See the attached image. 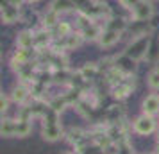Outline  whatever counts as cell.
I'll return each mask as SVG.
<instances>
[{"label":"cell","mask_w":159,"mask_h":154,"mask_svg":"<svg viewBox=\"0 0 159 154\" xmlns=\"http://www.w3.org/2000/svg\"><path fill=\"white\" fill-rule=\"evenodd\" d=\"M152 36L150 34H141V36H134L130 40L127 47L123 49V54L127 58L134 59V61H141V59H147V54H148V47H150Z\"/></svg>","instance_id":"cell-1"},{"label":"cell","mask_w":159,"mask_h":154,"mask_svg":"<svg viewBox=\"0 0 159 154\" xmlns=\"http://www.w3.org/2000/svg\"><path fill=\"white\" fill-rule=\"evenodd\" d=\"M125 6H129V15L132 22L138 23H148L150 18L154 16V4L147 0H138V2H123Z\"/></svg>","instance_id":"cell-2"},{"label":"cell","mask_w":159,"mask_h":154,"mask_svg":"<svg viewBox=\"0 0 159 154\" xmlns=\"http://www.w3.org/2000/svg\"><path fill=\"white\" fill-rule=\"evenodd\" d=\"M132 131L139 134V136H148L152 133L157 131V122L154 117H147V115H139V117L132 122Z\"/></svg>","instance_id":"cell-3"},{"label":"cell","mask_w":159,"mask_h":154,"mask_svg":"<svg viewBox=\"0 0 159 154\" xmlns=\"http://www.w3.org/2000/svg\"><path fill=\"white\" fill-rule=\"evenodd\" d=\"M22 4L20 2H2L0 6V18L4 23H15L22 16Z\"/></svg>","instance_id":"cell-4"},{"label":"cell","mask_w":159,"mask_h":154,"mask_svg":"<svg viewBox=\"0 0 159 154\" xmlns=\"http://www.w3.org/2000/svg\"><path fill=\"white\" fill-rule=\"evenodd\" d=\"M54 45V34L52 30H47V29H39V30H34V49L38 52H45L47 47Z\"/></svg>","instance_id":"cell-5"},{"label":"cell","mask_w":159,"mask_h":154,"mask_svg":"<svg viewBox=\"0 0 159 154\" xmlns=\"http://www.w3.org/2000/svg\"><path fill=\"white\" fill-rule=\"evenodd\" d=\"M113 63H115L116 70H118L120 73H123V75H132V73L136 72V68H138L136 61H134V59H130V58H127L123 52L118 56V58L113 59Z\"/></svg>","instance_id":"cell-6"},{"label":"cell","mask_w":159,"mask_h":154,"mask_svg":"<svg viewBox=\"0 0 159 154\" xmlns=\"http://www.w3.org/2000/svg\"><path fill=\"white\" fill-rule=\"evenodd\" d=\"M132 88H134V79H132V75H127L123 81H120L116 86H113V88H111V91H113L115 99L123 100L125 97H129L130 93H132Z\"/></svg>","instance_id":"cell-7"},{"label":"cell","mask_w":159,"mask_h":154,"mask_svg":"<svg viewBox=\"0 0 159 154\" xmlns=\"http://www.w3.org/2000/svg\"><path fill=\"white\" fill-rule=\"evenodd\" d=\"M11 100L15 104H18V106H23V104L27 102L30 99V95H32V91H30V88L27 86V84H23V82H18L15 88L11 90Z\"/></svg>","instance_id":"cell-8"},{"label":"cell","mask_w":159,"mask_h":154,"mask_svg":"<svg viewBox=\"0 0 159 154\" xmlns=\"http://www.w3.org/2000/svg\"><path fill=\"white\" fill-rule=\"evenodd\" d=\"M141 110H143V115L147 117H156L159 115V95L157 93H150L143 99L141 102Z\"/></svg>","instance_id":"cell-9"},{"label":"cell","mask_w":159,"mask_h":154,"mask_svg":"<svg viewBox=\"0 0 159 154\" xmlns=\"http://www.w3.org/2000/svg\"><path fill=\"white\" fill-rule=\"evenodd\" d=\"M104 22H106L104 29L115 30V32H120V34H123L125 30L129 29V20L123 18V16H111L107 20H104Z\"/></svg>","instance_id":"cell-10"},{"label":"cell","mask_w":159,"mask_h":154,"mask_svg":"<svg viewBox=\"0 0 159 154\" xmlns=\"http://www.w3.org/2000/svg\"><path fill=\"white\" fill-rule=\"evenodd\" d=\"M41 136L47 142H57V140L63 138V127H61V124L41 125Z\"/></svg>","instance_id":"cell-11"},{"label":"cell","mask_w":159,"mask_h":154,"mask_svg":"<svg viewBox=\"0 0 159 154\" xmlns=\"http://www.w3.org/2000/svg\"><path fill=\"white\" fill-rule=\"evenodd\" d=\"M16 47L22 49V50L34 49V30L23 29L22 32H18V36H16Z\"/></svg>","instance_id":"cell-12"},{"label":"cell","mask_w":159,"mask_h":154,"mask_svg":"<svg viewBox=\"0 0 159 154\" xmlns=\"http://www.w3.org/2000/svg\"><path fill=\"white\" fill-rule=\"evenodd\" d=\"M61 18H59V13L52 11V9H47V13L41 16V29H47V30H54L56 27L59 25Z\"/></svg>","instance_id":"cell-13"},{"label":"cell","mask_w":159,"mask_h":154,"mask_svg":"<svg viewBox=\"0 0 159 154\" xmlns=\"http://www.w3.org/2000/svg\"><path fill=\"white\" fill-rule=\"evenodd\" d=\"M120 36H122L120 32H115V30L104 29L100 40H98V45H100L102 49H109V47H113V45H116L118 41H120Z\"/></svg>","instance_id":"cell-14"},{"label":"cell","mask_w":159,"mask_h":154,"mask_svg":"<svg viewBox=\"0 0 159 154\" xmlns=\"http://www.w3.org/2000/svg\"><path fill=\"white\" fill-rule=\"evenodd\" d=\"M102 32H104V27L98 25V23H93V25H89L88 29L80 30V34L84 38V41H98L102 36Z\"/></svg>","instance_id":"cell-15"},{"label":"cell","mask_w":159,"mask_h":154,"mask_svg":"<svg viewBox=\"0 0 159 154\" xmlns=\"http://www.w3.org/2000/svg\"><path fill=\"white\" fill-rule=\"evenodd\" d=\"M98 70H100V68H98V65H97V63H88V65H84L77 73L82 77V81H91V79H95V77H97Z\"/></svg>","instance_id":"cell-16"},{"label":"cell","mask_w":159,"mask_h":154,"mask_svg":"<svg viewBox=\"0 0 159 154\" xmlns=\"http://www.w3.org/2000/svg\"><path fill=\"white\" fill-rule=\"evenodd\" d=\"M50 9L52 11H56V13H66V11H75V9H79V4H75V2H66V0H56V2H52L50 4Z\"/></svg>","instance_id":"cell-17"},{"label":"cell","mask_w":159,"mask_h":154,"mask_svg":"<svg viewBox=\"0 0 159 154\" xmlns=\"http://www.w3.org/2000/svg\"><path fill=\"white\" fill-rule=\"evenodd\" d=\"M30 131H32L30 120H25V118H16L15 136H18V138H25V136H29V134H30Z\"/></svg>","instance_id":"cell-18"},{"label":"cell","mask_w":159,"mask_h":154,"mask_svg":"<svg viewBox=\"0 0 159 154\" xmlns=\"http://www.w3.org/2000/svg\"><path fill=\"white\" fill-rule=\"evenodd\" d=\"M15 131H16V118H2V125H0V133L2 136H15Z\"/></svg>","instance_id":"cell-19"},{"label":"cell","mask_w":159,"mask_h":154,"mask_svg":"<svg viewBox=\"0 0 159 154\" xmlns=\"http://www.w3.org/2000/svg\"><path fill=\"white\" fill-rule=\"evenodd\" d=\"M147 61L150 63H157L159 61V36H154L148 47V54H147Z\"/></svg>","instance_id":"cell-20"},{"label":"cell","mask_w":159,"mask_h":154,"mask_svg":"<svg viewBox=\"0 0 159 154\" xmlns=\"http://www.w3.org/2000/svg\"><path fill=\"white\" fill-rule=\"evenodd\" d=\"M147 84L150 90H159V66L152 68L147 75Z\"/></svg>","instance_id":"cell-21"},{"label":"cell","mask_w":159,"mask_h":154,"mask_svg":"<svg viewBox=\"0 0 159 154\" xmlns=\"http://www.w3.org/2000/svg\"><path fill=\"white\" fill-rule=\"evenodd\" d=\"M9 102H13V100H11V95L2 93V97H0V110H2V113H6V111L9 110Z\"/></svg>","instance_id":"cell-22"},{"label":"cell","mask_w":159,"mask_h":154,"mask_svg":"<svg viewBox=\"0 0 159 154\" xmlns=\"http://www.w3.org/2000/svg\"><path fill=\"white\" fill-rule=\"evenodd\" d=\"M154 154H159V142H157V149H156V152Z\"/></svg>","instance_id":"cell-23"},{"label":"cell","mask_w":159,"mask_h":154,"mask_svg":"<svg viewBox=\"0 0 159 154\" xmlns=\"http://www.w3.org/2000/svg\"><path fill=\"white\" fill-rule=\"evenodd\" d=\"M156 133H157V140H159V127H157V131H156Z\"/></svg>","instance_id":"cell-24"},{"label":"cell","mask_w":159,"mask_h":154,"mask_svg":"<svg viewBox=\"0 0 159 154\" xmlns=\"http://www.w3.org/2000/svg\"><path fill=\"white\" fill-rule=\"evenodd\" d=\"M61 154H73V152H61Z\"/></svg>","instance_id":"cell-25"}]
</instances>
